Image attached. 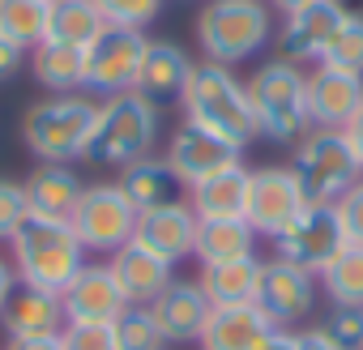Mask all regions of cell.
<instances>
[{
	"instance_id": "cell-1",
	"label": "cell",
	"mask_w": 363,
	"mask_h": 350,
	"mask_svg": "<svg viewBox=\"0 0 363 350\" xmlns=\"http://www.w3.org/2000/svg\"><path fill=\"white\" fill-rule=\"evenodd\" d=\"M9 261H13L22 286H39V290L65 295V286L77 278V269L90 261V252L73 235L69 218L30 214L22 222V231L9 239Z\"/></svg>"
},
{
	"instance_id": "cell-2",
	"label": "cell",
	"mask_w": 363,
	"mask_h": 350,
	"mask_svg": "<svg viewBox=\"0 0 363 350\" xmlns=\"http://www.w3.org/2000/svg\"><path fill=\"white\" fill-rule=\"evenodd\" d=\"M103 98L77 90V94H48L22 115V141L39 162H77L90 149L94 124H99Z\"/></svg>"
},
{
	"instance_id": "cell-3",
	"label": "cell",
	"mask_w": 363,
	"mask_h": 350,
	"mask_svg": "<svg viewBox=\"0 0 363 350\" xmlns=\"http://www.w3.org/2000/svg\"><path fill=\"white\" fill-rule=\"evenodd\" d=\"M179 107H184L189 124H201L244 149L257 141V115L248 103V86L227 64H210V60L193 64V77L184 94H179Z\"/></svg>"
},
{
	"instance_id": "cell-4",
	"label": "cell",
	"mask_w": 363,
	"mask_h": 350,
	"mask_svg": "<svg viewBox=\"0 0 363 350\" xmlns=\"http://www.w3.org/2000/svg\"><path fill=\"white\" fill-rule=\"evenodd\" d=\"M274 39V9L265 0H206L197 13V47L210 64H244Z\"/></svg>"
},
{
	"instance_id": "cell-5",
	"label": "cell",
	"mask_w": 363,
	"mask_h": 350,
	"mask_svg": "<svg viewBox=\"0 0 363 350\" xmlns=\"http://www.w3.org/2000/svg\"><path fill=\"white\" fill-rule=\"evenodd\" d=\"M248 103L257 115V137L265 141H299L312 120H308V73L282 56L265 60L248 77Z\"/></svg>"
},
{
	"instance_id": "cell-6",
	"label": "cell",
	"mask_w": 363,
	"mask_h": 350,
	"mask_svg": "<svg viewBox=\"0 0 363 350\" xmlns=\"http://www.w3.org/2000/svg\"><path fill=\"white\" fill-rule=\"evenodd\" d=\"M154 141H158V107H154L150 98H141L137 90H128V94L103 98L86 158H90L94 166H116V171H124L128 162L154 154Z\"/></svg>"
},
{
	"instance_id": "cell-7",
	"label": "cell",
	"mask_w": 363,
	"mask_h": 350,
	"mask_svg": "<svg viewBox=\"0 0 363 350\" xmlns=\"http://www.w3.org/2000/svg\"><path fill=\"white\" fill-rule=\"evenodd\" d=\"M291 171L308 205H337L342 193H350L363 180V171L337 128H308L295 141Z\"/></svg>"
},
{
	"instance_id": "cell-8",
	"label": "cell",
	"mask_w": 363,
	"mask_h": 350,
	"mask_svg": "<svg viewBox=\"0 0 363 350\" xmlns=\"http://www.w3.org/2000/svg\"><path fill=\"white\" fill-rule=\"evenodd\" d=\"M69 227L73 235L82 239V248L94 256V252H116L133 239L137 231V210L133 201L120 193V184H90L77 201V210L69 214Z\"/></svg>"
},
{
	"instance_id": "cell-9",
	"label": "cell",
	"mask_w": 363,
	"mask_h": 350,
	"mask_svg": "<svg viewBox=\"0 0 363 350\" xmlns=\"http://www.w3.org/2000/svg\"><path fill=\"white\" fill-rule=\"evenodd\" d=\"M145 47H150L145 30L107 26V30L86 47V81H82V90L94 94V98L128 94L133 81H137V69H141Z\"/></svg>"
},
{
	"instance_id": "cell-10",
	"label": "cell",
	"mask_w": 363,
	"mask_h": 350,
	"mask_svg": "<svg viewBox=\"0 0 363 350\" xmlns=\"http://www.w3.org/2000/svg\"><path fill=\"white\" fill-rule=\"evenodd\" d=\"M342 248H346V231H342L337 205H303L295 222L274 235V256L308 273H320Z\"/></svg>"
},
{
	"instance_id": "cell-11",
	"label": "cell",
	"mask_w": 363,
	"mask_h": 350,
	"mask_svg": "<svg viewBox=\"0 0 363 350\" xmlns=\"http://www.w3.org/2000/svg\"><path fill=\"white\" fill-rule=\"evenodd\" d=\"M303 193L291 166H252V180H248V205L244 218L252 222L257 235H278L282 227L295 222V214L303 210Z\"/></svg>"
},
{
	"instance_id": "cell-12",
	"label": "cell",
	"mask_w": 363,
	"mask_h": 350,
	"mask_svg": "<svg viewBox=\"0 0 363 350\" xmlns=\"http://www.w3.org/2000/svg\"><path fill=\"white\" fill-rule=\"evenodd\" d=\"M316 295H320V278H316V273H308V269H299V265H291V261H278V256L265 261L261 286H257V307H261L278 329H286V324L312 316Z\"/></svg>"
},
{
	"instance_id": "cell-13",
	"label": "cell",
	"mask_w": 363,
	"mask_h": 350,
	"mask_svg": "<svg viewBox=\"0 0 363 350\" xmlns=\"http://www.w3.org/2000/svg\"><path fill=\"white\" fill-rule=\"evenodd\" d=\"M162 158L171 162V171L179 175V180H184V188H193L197 180H206V175H214V171H223L231 162H244V145H235V141L184 120L171 132Z\"/></svg>"
},
{
	"instance_id": "cell-14",
	"label": "cell",
	"mask_w": 363,
	"mask_h": 350,
	"mask_svg": "<svg viewBox=\"0 0 363 350\" xmlns=\"http://www.w3.org/2000/svg\"><path fill=\"white\" fill-rule=\"evenodd\" d=\"M346 5L342 0H312V5H303V9H295L286 22H282V30H278V56L282 60H291V64H320L325 60V47H329V39L337 35V26L346 22Z\"/></svg>"
},
{
	"instance_id": "cell-15",
	"label": "cell",
	"mask_w": 363,
	"mask_h": 350,
	"mask_svg": "<svg viewBox=\"0 0 363 350\" xmlns=\"http://www.w3.org/2000/svg\"><path fill=\"white\" fill-rule=\"evenodd\" d=\"M60 307H65V324H111L128 307V299L116 273L107 269V261H86L77 278L65 286Z\"/></svg>"
},
{
	"instance_id": "cell-16",
	"label": "cell",
	"mask_w": 363,
	"mask_h": 350,
	"mask_svg": "<svg viewBox=\"0 0 363 350\" xmlns=\"http://www.w3.org/2000/svg\"><path fill=\"white\" fill-rule=\"evenodd\" d=\"M210 299L206 290L197 286V278H171L162 286V295L150 303V316L162 333L167 346H189V341H201V329L210 320Z\"/></svg>"
},
{
	"instance_id": "cell-17",
	"label": "cell",
	"mask_w": 363,
	"mask_h": 350,
	"mask_svg": "<svg viewBox=\"0 0 363 350\" xmlns=\"http://www.w3.org/2000/svg\"><path fill=\"white\" fill-rule=\"evenodd\" d=\"M363 107V77L342 73L333 64H316L308 73V120L312 128H346L350 115Z\"/></svg>"
},
{
	"instance_id": "cell-18",
	"label": "cell",
	"mask_w": 363,
	"mask_h": 350,
	"mask_svg": "<svg viewBox=\"0 0 363 350\" xmlns=\"http://www.w3.org/2000/svg\"><path fill=\"white\" fill-rule=\"evenodd\" d=\"M193 235H197V214L189 210V201H175V205H158V210H141L137 214V231L133 244L150 248L162 261H184L193 256Z\"/></svg>"
},
{
	"instance_id": "cell-19",
	"label": "cell",
	"mask_w": 363,
	"mask_h": 350,
	"mask_svg": "<svg viewBox=\"0 0 363 350\" xmlns=\"http://www.w3.org/2000/svg\"><path fill=\"white\" fill-rule=\"evenodd\" d=\"M189 77H193V56L184 47L171 43V39H150L133 90L141 98H150L154 107H162V103H175L179 94H184Z\"/></svg>"
},
{
	"instance_id": "cell-20",
	"label": "cell",
	"mask_w": 363,
	"mask_h": 350,
	"mask_svg": "<svg viewBox=\"0 0 363 350\" xmlns=\"http://www.w3.org/2000/svg\"><path fill=\"white\" fill-rule=\"evenodd\" d=\"M107 269L116 273L124 299H128V303H141V307H150V303L162 295V286L175 278V265H171V261L154 256L150 248H141V244H133V239L107 256Z\"/></svg>"
},
{
	"instance_id": "cell-21",
	"label": "cell",
	"mask_w": 363,
	"mask_h": 350,
	"mask_svg": "<svg viewBox=\"0 0 363 350\" xmlns=\"http://www.w3.org/2000/svg\"><path fill=\"white\" fill-rule=\"evenodd\" d=\"M120 193L133 201V210L141 214V210H158V205H175V201H189V188H184V180L171 171V162L167 158H158V154H145V158H137V162H128L124 171H120Z\"/></svg>"
},
{
	"instance_id": "cell-22",
	"label": "cell",
	"mask_w": 363,
	"mask_h": 350,
	"mask_svg": "<svg viewBox=\"0 0 363 350\" xmlns=\"http://www.w3.org/2000/svg\"><path fill=\"white\" fill-rule=\"evenodd\" d=\"M278 329L257 303H235V307H210V320L201 329V350H257L265 333Z\"/></svg>"
},
{
	"instance_id": "cell-23",
	"label": "cell",
	"mask_w": 363,
	"mask_h": 350,
	"mask_svg": "<svg viewBox=\"0 0 363 350\" xmlns=\"http://www.w3.org/2000/svg\"><path fill=\"white\" fill-rule=\"evenodd\" d=\"M248 180H252V166L231 162L206 180H197L189 188V210L197 218H244L248 205Z\"/></svg>"
},
{
	"instance_id": "cell-24",
	"label": "cell",
	"mask_w": 363,
	"mask_h": 350,
	"mask_svg": "<svg viewBox=\"0 0 363 350\" xmlns=\"http://www.w3.org/2000/svg\"><path fill=\"white\" fill-rule=\"evenodd\" d=\"M0 324H5L9 337H56L65 329L60 295L39 286H18L13 299L0 307Z\"/></svg>"
},
{
	"instance_id": "cell-25",
	"label": "cell",
	"mask_w": 363,
	"mask_h": 350,
	"mask_svg": "<svg viewBox=\"0 0 363 350\" xmlns=\"http://www.w3.org/2000/svg\"><path fill=\"white\" fill-rule=\"evenodd\" d=\"M26 201H30V214H43V218H69L86 193L82 175L69 166V162H39L30 175H26Z\"/></svg>"
},
{
	"instance_id": "cell-26",
	"label": "cell",
	"mask_w": 363,
	"mask_h": 350,
	"mask_svg": "<svg viewBox=\"0 0 363 350\" xmlns=\"http://www.w3.org/2000/svg\"><path fill=\"white\" fill-rule=\"evenodd\" d=\"M257 231L248 218H197L193 235V256L201 265H223L240 256H257Z\"/></svg>"
},
{
	"instance_id": "cell-27",
	"label": "cell",
	"mask_w": 363,
	"mask_h": 350,
	"mask_svg": "<svg viewBox=\"0 0 363 350\" xmlns=\"http://www.w3.org/2000/svg\"><path fill=\"white\" fill-rule=\"evenodd\" d=\"M261 256H240V261H223V265H201L197 286L206 290V299L214 307H235V303H257V286H261Z\"/></svg>"
},
{
	"instance_id": "cell-28",
	"label": "cell",
	"mask_w": 363,
	"mask_h": 350,
	"mask_svg": "<svg viewBox=\"0 0 363 350\" xmlns=\"http://www.w3.org/2000/svg\"><path fill=\"white\" fill-rule=\"evenodd\" d=\"M30 73L48 94H77L86 81V47L43 39L39 47H30Z\"/></svg>"
},
{
	"instance_id": "cell-29",
	"label": "cell",
	"mask_w": 363,
	"mask_h": 350,
	"mask_svg": "<svg viewBox=\"0 0 363 350\" xmlns=\"http://www.w3.org/2000/svg\"><path fill=\"white\" fill-rule=\"evenodd\" d=\"M103 30H107V22H103L94 0H52L48 39L69 43V47H90Z\"/></svg>"
},
{
	"instance_id": "cell-30",
	"label": "cell",
	"mask_w": 363,
	"mask_h": 350,
	"mask_svg": "<svg viewBox=\"0 0 363 350\" xmlns=\"http://www.w3.org/2000/svg\"><path fill=\"white\" fill-rule=\"evenodd\" d=\"M48 18H52L48 0H0V39L30 52L48 39Z\"/></svg>"
},
{
	"instance_id": "cell-31",
	"label": "cell",
	"mask_w": 363,
	"mask_h": 350,
	"mask_svg": "<svg viewBox=\"0 0 363 350\" xmlns=\"http://www.w3.org/2000/svg\"><path fill=\"white\" fill-rule=\"evenodd\" d=\"M316 278H320V290L329 295V303L363 307V248L359 244H346Z\"/></svg>"
},
{
	"instance_id": "cell-32",
	"label": "cell",
	"mask_w": 363,
	"mask_h": 350,
	"mask_svg": "<svg viewBox=\"0 0 363 350\" xmlns=\"http://www.w3.org/2000/svg\"><path fill=\"white\" fill-rule=\"evenodd\" d=\"M111 333H116V350H162V333L150 316V307L141 303H128L116 320H111Z\"/></svg>"
},
{
	"instance_id": "cell-33",
	"label": "cell",
	"mask_w": 363,
	"mask_h": 350,
	"mask_svg": "<svg viewBox=\"0 0 363 350\" xmlns=\"http://www.w3.org/2000/svg\"><path fill=\"white\" fill-rule=\"evenodd\" d=\"M320 64H333L342 73H359L363 77V13H354V9L346 13V22L337 26V35L325 47Z\"/></svg>"
},
{
	"instance_id": "cell-34",
	"label": "cell",
	"mask_w": 363,
	"mask_h": 350,
	"mask_svg": "<svg viewBox=\"0 0 363 350\" xmlns=\"http://www.w3.org/2000/svg\"><path fill=\"white\" fill-rule=\"evenodd\" d=\"M99 13L107 26H128V30H145L158 9H162V0H94Z\"/></svg>"
},
{
	"instance_id": "cell-35",
	"label": "cell",
	"mask_w": 363,
	"mask_h": 350,
	"mask_svg": "<svg viewBox=\"0 0 363 350\" xmlns=\"http://www.w3.org/2000/svg\"><path fill=\"white\" fill-rule=\"evenodd\" d=\"M30 218V201H26V188L18 180H0V244H9L22 222Z\"/></svg>"
},
{
	"instance_id": "cell-36",
	"label": "cell",
	"mask_w": 363,
	"mask_h": 350,
	"mask_svg": "<svg viewBox=\"0 0 363 350\" xmlns=\"http://www.w3.org/2000/svg\"><path fill=\"white\" fill-rule=\"evenodd\" d=\"M320 329L333 337L337 350H363V307H337L333 303V312L325 316Z\"/></svg>"
},
{
	"instance_id": "cell-37",
	"label": "cell",
	"mask_w": 363,
	"mask_h": 350,
	"mask_svg": "<svg viewBox=\"0 0 363 350\" xmlns=\"http://www.w3.org/2000/svg\"><path fill=\"white\" fill-rule=\"evenodd\" d=\"M60 341H65V350H116L111 324H65Z\"/></svg>"
},
{
	"instance_id": "cell-38",
	"label": "cell",
	"mask_w": 363,
	"mask_h": 350,
	"mask_svg": "<svg viewBox=\"0 0 363 350\" xmlns=\"http://www.w3.org/2000/svg\"><path fill=\"white\" fill-rule=\"evenodd\" d=\"M337 218H342L346 244H359V248H363V180H359L350 193H342V201H337Z\"/></svg>"
},
{
	"instance_id": "cell-39",
	"label": "cell",
	"mask_w": 363,
	"mask_h": 350,
	"mask_svg": "<svg viewBox=\"0 0 363 350\" xmlns=\"http://www.w3.org/2000/svg\"><path fill=\"white\" fill-rule=\"evenodd\" d=\"M26 64V52L18 47V43H9V39H0V81H9V77H18V69Z\"/></svg>"
},
{
	"instance_id": "cell-40",
	"label": "cell",
	"mask_w": 363,
	"mask_h": 350,
	"mask_svg": "<svg viewBox=\"0 0 363 350\" xmlns=\"http://www.w3.org/2000/svg\"><path fill=\"white\" fill-rule=\"evenodd\" d=\"M342 137H346V145H350V154H354V162H359V171H363V107L350 115V124L342 128Z\"/></svg>"
},
{
	"instance_id": "cell-41",
	"label": "cell",
	"mask_w": 363,
	"mask_h": 350,
	"mask_svg": "<svg viewBox=\"0 0 363 350\" xmlns=\"http://www.w3.org/2000/svg\"><path fill=\"white\" fill-rule=\"evenodd\" d=\"M295 337H299V350H337V346H333V337H329L320 324H312V329H299Z\"/></svg>"
},
{
	"instance_id": "cell-42",
	"label": "cell",
	"mask_w": 363,
	"mask_h": 350,
	"mask_svg": "<svg viewBox=\"0 0 363 350\" xmlns=\"http://www.w3.org/2000/svg\"><path fill=\"white\" fill-rule=\"evenodd\" d=\"M5 350H65V341H60V333L56 337H9Z\"/></svg>"
},
{
	"instance_id": "cell-43",
	"label": "cell",
	"mask_w": 363,
	"mask_h": 350,
	"mask_svg": "<svg viewBox=\"0 0 363 350\" xmlns=\"http://www.w3.org/2000/svg\"><path fill=\"white\" fill-rule=\"evenodd\" d=\"M257 350H299V337H295V329H269Z\"/></svg>"
},
{
	"instance_id": "cell-44",
	"label": "cell",
	"mask_w": 363,
	"mask_h": 350,
	"mask_svg": "<svg viewBox=\"0 0 363 350\" xmlns=\"http://www.w3.org/2000/svg\"><path fill=\"white\" fill-rule=\"evenodd\" d=\"M22 282H18V269H13V261L9 256H0V307H5L9 299H13V290H18Z\"/></svg>"
},
{
	"instance_id": "cell-45",
	"label": "cell",
	"mask_w": 363,
	"mask_h": 350,
	"mask_svg": "<svg viewBox=\"0 0 363 350\" xmlns=\"http://www.w3.org/2000/svg\"><path fill=\"white\" fill-rule=\"evenodd\" d=\"M265 5H269V9H278V13H286V18H291V13H295V9H303V5H312V0H265Z\"/></svg>"
},
{
	"instance_id": "cell-46",
	"label": "cell",
	"mask_w": 363,
	"mask_h": 350,
	"mask_svg": "<svg viewBox=\"0 0 363 350\" xmlns=\"http://www.w3.org/2000/svg\"><path fill=\"white\" fill-rule=\"evenodd\" d=\"M48 5H52V0H48Z\"/></svg>"
}]
</instances>
